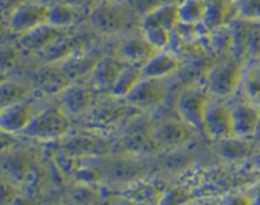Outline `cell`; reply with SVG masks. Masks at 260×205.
I'll return each mask as SVG.
<instances>
[{
	"mask_svg": "<svg viewBox=\"0 0 260 205\" xmlns=\"http://www.w3.org/2000/svg\"><path fill=\"white\" fill-rule=\"evenodd\" d=\"M245 72L243 80V95L260 106V60Z\"/></svg>",
	"mask_w": 260,
	"mask_h": 205,
	"instance_id": "obj_27",
	"label": "cell"
},
{
	"mask_svg": "<svg viewBox=\"0 0 260 205\" xmlns=\"http://www.w3.org/2000/svg\"><path fill=\"white\" fill-rule=\"evenodd\" d=\"M137 170H140L139 167L135 163H127V162H119L113 166V169L111 170V172H113L114 176L118 180H126V179H132L135 175L137 174Z\"/></svg>",
	"mask_w": 260,
	"mask_h": 205,
	"instance_id": "obj_32",
	"label": "cell"
},
{
	"mask_svg": "<svg viewBox=\"0 0 260 205\" xmlns=\"http://www.w3.org/2000/svg\"><path fill=\"white\" fill-rule=\"evenodd\" d=\"M98 7L90 14V23L101 33H116L121 30L128 22V14L123 5L113 2L98 3Z\"/></svg>",
	"mask_w": 260,
	"mask_h": 205,
	"instance_id": "obj_6",
	"label": "cell"
},
{
	"mask_svg": "<svg viewBox=\"0 0 260 205\" xmlns=\"http://www.w3.org/2000/svg\"><path fill=\"white\" fill-rule=\"evenodd\" d=\"M79 19V9L66 3L55 2L48 4L47 23L60 29H66Z\"/></svg>",
	"mask_w": 260,
	"mask_h": 205,
	"instance_id": "obj_22",
	"label": "cell"
},
{
	"mask_svg": "<svg viewBox=\"0 0 260 205\" xmlns=\"http://www.w3.org/2000/svg\"><path fill=\"white\" fill-rule=\"evenodd\" d=\"M179 24L187 27L202 25L206 12L205 0H180L178 4Z\"/></svg>",
	"mask_w": 260,
	"mask_h": 205,
	"instance_id": "obj_24",
	"label": "cell"
},
{
	"mask_svg": "<svg viewBox=\"0 0 260 205\" xmlns=\"http://www.w3.org/2000/svg\"><path fill=\"white\" fill-rule=\"evenodd\" d=\"M157 51L159 50H156L141 33V35L139 37L127 38L121 43L119 57L128 63L144 65Z\"/></svg>",
	"mask_w": 260,
	"mask_h": 205,
	"instance_id": "obj_19",
	"label": "cell"
},
{
	"mask_svg": "<svg viewBox=\"0 0 260 205\" xmlns=\"http://www.w3.org/2000/svg\"><path fill=\"white\" fill-rule=\"evenodd\" d=\"M179 66L180 60L177 56L164 50H159L144 65H141L142 77L162 80L179 70Z\"/></svg>",
	"mask_w": 260,
	"mask_h": 205,
	"instance_id": "obj_15",
	"label": "cell"
},
{
	"mask_svg": "<svg viewBox=\"0 0 260 205\" xmlns=\"http://www.w3.org/2000/svg\"><path fill=\"white\" fill-rule=\"evenodd\" d=\"M63 30L65 29H60V28H56L46 23V24L40 25V27L24 33V34L19 35L18 43L23 50L29 51V52L46 51L53 43H56L60 38L63 37Z\"/></svg>",
	"mask_w": 260,
	"mask_h": 205,
	"instance_id": "obj_12",
	"label": "cell"
},
{
	"mask_svg": "<svg viewBox=\"0 0 260 205\" xmlns=\"http://www.w3.org/2000/svg\"><path fill=\"white\" fill-rule=\"evenodd\" d=\"M249 199H250V202H253V204H260V186H256L253 190V194L249 196Z\"/></svg>",
	"mask_w": 260,
	"mask_h": 205,
	"instance_id": "obj_34",
	"label": "cell"
},
{
	"mask_svg": "<svg viewBox=\"0 0 260 205\" xmlns=\"http://www.w3.org/2000/svg\"><path fill=\"white\" fill-rule=\"evenodd\" d=\"M231 35H233V47L231 56H235L239 60H248V37L250 20L236 17L230 22Z\"/></svg>",
	"mask_w": 260,
	"mask_h": 205,
	"instance_id": "obj_23",
	"label": "cell"
},
{
	"mask_svg": "<svg viewBox=\"0 0 260 205\" xmlns=\"http://www.w3.org/2000/svg\"><path fill=\"white\" fill-rule=\"evenodd\" d=\"M234 136L250 138L260 128V106L244 96L231 105Z\"/></svg>",
	"mask_w": 260,
	"mask_h": 205,
	"instance_id": "obj_7",
	"label": "cell"
},
{
	"mask_svg": "<svg viewBox=\"0 0 260 205\" xmlns=\"http://www.w3.org/2000/svg\"><path fill=\"white\" fill-rule=\"evenodd\" d=\"M123 146L126 147L127 151L134 153L149 151L151 147L159 148L154 137V126L146 120L132 123L124 132Z\"/></svg>",
	"mask_w": 260,
	"mask_h": 205,
	"instance_id": "obj_14",
	"label": "cell"
},
{
	"mask_svg": "<svg viewBox=\"0 0 260 205\" xmlns=\"http://www.w3.org/2000/svg\"><path fill=\"white\" fill-rule=\"evenodd\" d=\"M179 2H165L147 12L141 19V28L162 27L174 30L179 25Z\"/></svg>",
	"mask_w": 260,
	"mask_h": 205,
	"instance_id": "obj_17",
	"label": "cell"
},
{
	"mask_svg": "<svg viewBox=\"0 0 260 205\" xmlns=\"http://www.w3.org/2000/svg\"><path fill=\"white\" fill-rule=\"evenodd\" d=\"M173 32L168 28L149 27L141 28V33L156 50H165L170 45L173 38Z\"/></svg>",
	"mask_w": 260,
	"mask_h": 205,
	"instance_id": "obj_28",
	"label": "cell"
},
{
	"mask_svg": "<svg viewBox=\"0 0 260 205\" xmlns=\"http://www.w3.org/2000/svg\"><path fill=\"white\" fill-rule=\"evenodd\" d=\"M157 78H144L139 81L126 96L128 105L137 109H151L165 100V89Z\"/></svg>",
	"mask_w": 260,
	"mask_h": 205,
	"instance_id": "obj_8",
	"label": "cell"
},
{
	"mask_svg": "<svg viewBox=\"0 0 260 205\" xmlns=\"http://www.w3.org/2000/svg\"><path fill=\"white\" fill-rule=\"evenodd\" d=\"M55 2H61V3H66V4L74 5L75 8L80 9V8H84L85 5L90 4L93 0H55ZM94 2L98 3V0H94Z\"/></svg>",
	"mask_w": 260,
	"mask_h": 205,
	"instance_id": "obj_33",
	"label": "cell"
},
{
	"mask_svg": "<svg viewBox=\"0 0 260 205\" xmlns=\"http://www.w3.org/2000/svg\"><path fill=\"white\" fill-rule=\"evenodd\" d=\"M48 5L37 2H24L12 10L8 20L9 29L15 34H24L47 23Z\"/></svg>",
	"mask_w": 260,
	"mask_h": 205,
	"instance_id": "obj_5",
	"label": "cell"
},
{
	"mask_svg": "<svg viewBox=\"0 0 260 205\" xmlns=\"http://www.w3.org/2000/svg\"><path fill=\"white\" fill-rule=\"evenodd\" d=\"M95 63L96 61L91 62L89 60V57H85V56H75L73 53L68 58H65L62 63H60V67L62 68V71L66 73V76L70 80H75V78L86 75V73L90 75L91 70H93Z\"/></svg>",
	"mask_w": 260,
	"mask_h": 205,
	"instance_id": "obj_25",
	"label": "cell"
},
{
	"mask_svg": "<svg viewBox=\"0 0 260 205\" xmlns=\"http://www.w3.org/2000/svg\"><path fill=\"white\" fill-rule=\"evenodd\" d=\"M248 60H260V20H250L248 37Z\"/></svg>",
	"mask_w": 260,
	"mask_h": 205,
	"instance_id": "obj_30",
	"label": "cell"
},
{
	"mask_svg": "<svg viewBox=\"0 0 260 205\" xmlns=\"http://www.w3.org/2000/svg\"><path fill=\"white\" fill-rule=\"evenodd\" d=\"M69 127L70 121L68 114L61 106L47 108L35 114L32 121L22 134L38 141H55L65 136Z\"/></svg>",
	"mask_w": 260,
	"mask_h": 205,
	"instance_id": "obj_2",
	"label": "cell"
},
{
	"mask_svg": "<svg viewBox=\"0 0 260 205\" xmlns=\"http://www.w3.org/2000/svg\"><path fill=\"white\" fill-rule=\"evenodd\" d=\"M203 132L213 141L234 136L231 105L210 98L203 115Z\"/></svg>",
	"mask_w": 260,
	"mask_h": 205,
	"instance_id": "obj_4",
	"label": "cell"
},
{
	"mask_svg": "<svg viewBox=\"0 0 260 205\" xmlns=\"http://www.w3.org/2000/svg\"><path fill=\"white\" fill-rule=\"evenodd\" d=\"M244 65L245 61L239 60L235 56L216 63L206 76V86L211 95L220 99L234 95L243 84L245 76Z\"/></svg>",
	"mask_w": 260,
	"mask_h": 205,
	"instance_id": "obj_1",
	"label": "cell"
},
{
	"mask_svg": "<svg viewBox=\"0 0 260 205\" xmlns=\"http://www.w3.org/2000/svg\"><path fill=\"white\" fill-rule=\"evenodd\" d=\"M142 78V70L141 65H135V63H128L124 66L122 70L121 75L118 76L114 85L112 86L109 95L116 99H124L132 89L139 84V81Z\"/></svg>",
	"mask_w": 260,
	"mask_h": 205,
	"instance_id": "obj_21",
	"label": "cell"
},
{
	"mask_svg": "<svg viewBox=\"0 0 260 205\" xmlns=\"http://www.w3.org/2000/svg\"><path fill=\"white\" fill-rule=\"evenodd\" d=\"M126 65L127 62L121 57H104L98 60L90 72L91 86L109 93Z\"/></svg>",
	"mask_w": 260,
	"mask_h": 205,
	"instance_id": "obj_11",
	"label": "cell"
},
{
	"mask_svg": "<svg viewBox=\"0 0 260 205\" xmlns=\"http://www.w3.org/2000/svg\"><path fill=\"white\" fill-rule=\"evenodd\" d=\"M192 127L180 119H169L154 126V137L159 148H175L189 139Z\"/></svg>",
	"mask_w": 260,
	"mask_h": 205,
	"instance_id": "obj_10",
	"label": "cell"
},
{
	"mask_svg": "<svg viewBox=\"0 0 260 205\" xmlns=\"http://www.w3.org/2000/svg\"><path fill=\"white\" fill-rule=\"evenodd\" d=\"M71 85V80L66 76L62 68L58 66H46L40 68L35 75L36 90L45 95L61 94L66 88Z\"/></svg>",
	"mask_w": 260,
	"mask_h": 205,
	"instance_id": "obj_16",
	"label": "cell"
},
{
	"mask_svg": "<svg viewBox=\"0 0 260 205\" xmlns=\"http://www.w3.org/2000/svg\"><path fill=\"white\" fill-rule=\"evenodd\" d=\"M60 106L68 115H78L91 108L94 91L84 86H69L61 93Z\"/></svg>",
	"mask_w": 260,
	"mask_h": 205,
	"instance_id": "obj_18",
	"label": "cell"
},
{
	"mask_svg": "<svg viewBox=\"0 0 260 205\" xmlns=\"http://www.w3.org/2000/svg\"><path fill=\"white\" fill-rule=\"evenodd\" d=\"M30 89L23 84L17 83L13 80H5L2 83L0 88V101H2V108L12 104L19 103V101L27 100V96L29 95Z\"/></svg>",
	"mask_w": 260,
	"mask_h": 205,
	"instance_id": "obj_26",
	"label": "cell"
},
{
	"mask_svg": "<svg viewBox=\"0 0 260 205\" xmlns=\"http://www.w3.org/2000/svg\"><path fill=\"white\" fill-rule=\"evenodd\" d=\"M206 12L202 25L208 33L230 24L236 18L234 0H205Z\"/></svg>",
	"mask_w": 260,
	"mask_h": 205,
	"instance_id": "obj_13",
	"label": "cell"
},
{
	"mask_svg": "<svg viewBox=\"0 0 260 205\" xmlns=\"http://www.w3.org/2000/svg\"><path fill=\"white\" fill-rule=\"evenodd\" d=\"M236 17L248 20H260V0H234Z\"/></svg>",
	"mask_w": 260,
	"mask_h": 205,
	"instance_id": "obj_29",
	"label": "cell"
},
{
	"mask_svg": "<svg viewBox=\"0 0 260 205\" xmlns=\"http://www.w3.org/2000/svg\"><path fill=\"white\" fill-rule=\"evenodd\" d=\"M121 109L122 106L114 105V104L113 105L108 104V105L101 106V108H98L94 111V121H96L98 124L112 123V121L117 120V118L121 115Z\"/></svg>",
	"mask_w": 260,
	"mask_h": 205,
	"instance_id": "obj_31",
	"label": "cell"
},
{
	"mask_svg": "<svg viewBox=\"0 0 260 205\" xmlns=\"http://www.w3.org/2000/svg\"><path fill=\"white\" fill-rule=\"evenodd\" d=\"M211 93L207 86H189L180 91L175 101V109L184 123L192 127L193 129L203 131V115Z\"/></svg>",
	"mask_w": 260,
	"mask_h": 205,
	"instance_id": "obj_3",
	"label": "cell"
},
{
	"mask_svg": "<svg viewBox=\"0 0 260 205\" xmlns=\"http://www.w3.org/2000/svg\"><path fill=\"white\" fill-rule=\"evenodd\" d=\"M217 153L229 161H239L249 157L253 152V144L246 137L230 136L215 141Z\"/></svg>",
	"mask_w": 260,
	"mask_h": 205,
	"instance_id": "obj_20",
	"label": "cell"
},
{
	"mask_svg": "<svg viewBox=\"0 0 260 205\" xmlns=\"http://www.w3.org/2000/svg\"><path fill=\"white\" fill-rule=\"evenodd\" d=\"M253 163H254V166L256 167V169L260 170V149L258 152H256V153H254Z\"/></svg>",
	"mask_w": 260,
	"mask_h": 205,
	"instance_id": "obj_35",
	"label": "cell"
},
{
	"mask_svg": "<svg viewBox=\"0 0 260 205\" xmlns=\"http://www.w3.org/2000/svg\"><path fill=\"white\" fill-rule=\"evenodd\" d=\"M35 113L33 105L28 100L19 101L2 108L0 111V127L5 133L15 134L24 132L32 121Z\"/></svg>",
	"mask_w": 260,
	"mask_h": 205,
	"instance_id": "obj_9",
	"label": "cell"
},
{
	"mask_svg": "<svg viewBox=\"0 0 260 205\" xmlns=\"http://www.w3.org/2000/svg\"><path fill=\"white\" fill-rule=\"evenodd\" d=\"M104 2H113V0H98V3H104Z\"/></svg>",
	"mask_w": 260,
	"mask_h": 205,
	"instance_id": "obj_36",
	"label": "cell"
}]
</instances>
